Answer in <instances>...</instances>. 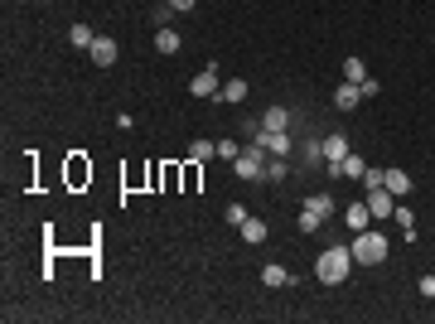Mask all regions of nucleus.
<instances>
[{"label":"nucleus","mask_w":435,"mask_h":324,"mask_svg":"<svg viewBox=\"0 0 435 324\" xmlns=\"http://www.w3.org/2000/svg\"><path fill=\"white\" fill-rule=\"evenodd\" d=\"M218 102H227V107L247 102V82H242V78H227L222 87H218Z\"/></svg>","instance_id":"9"},{"label":"nucleus","mask_w":435,"mask_h":324,"mask_svg":"<svg viewBox=\"0 0 435 324\" xmlns=\"http://www.w3.org/2000/svg\"><path fill=\"white\" fill-rule=\"evenodd\" d=\"M179 44H184V39H179V34H174L169 25H160V29H155V49H160L164 58H169V54H179Z\"/></svg>","instance_id":"12"},{"label":"nucleus","mask_w":435,"mask_h":324,"mask_svg":"<svg viewBox=\"0 0 435 324\" xmlns=\"http://www.w3.org/2000/svg\"><path fill=\"white\" fill-rule=\"evenodd\" d=\"M218 155H222V160H237L242 145H237V140H218Z\"/></svg>","instance_id":"23"},{"label":"nucleus","mask_w":435,"mask_h":324,"mask_svg":"<svg viewBox=\"0 0 435 324\" xmlns=\"http://www.w3.org/2000/svg\"><path fill=\"white\" fill-rule=\"evenodd\" d=\"M266 179H286V160H266Z\"/></svg>","instance_id":"27"},{"label":"nucleus","mask_w":435,"mask_h":324,"mask_svg":"<svg viewBox=\"0 0 435 324\" xmlns=\"http://www.w3.org/2000/svg\"><path fill=\"white\" fill-rule=\"evenodd\" d=\"M218 87H222V82H218V68H213V63H208L198 78H189V92H193V97H218Z\"/></svg>","instance_id":"7"},{"label":"nucleus","mask_w":435,"mask_h":324,"mask_svg":"<svg viewBox=\"0 0 435 324\" xmlns=\"http://www.w3.org/2000/svg\"><path fill=\"white\" fill-rule=\"evenodd\" d=\"M339 169H344L349 179H363V174H368V160H363V155H349V160L339 164Z\"/></svg>","instance_id":"21"},{"label":"nucleus","mask_w":435,"mask_h":324,"mask_svg":"<svg viewBox=\"0 0 435 324\" xmlns=\"http://www.w3.org/2000/svg\"><path fill=\"white\" fill-rule=\"evenodd\" d=\"M261 286H290V271L281 267V262H271V267H261Z\"/></svg>","instance_id":"16"},{"label":"nucleus","mask_w":435,"mask_h":324,"mask_svg":"<svg viewBox=\"0 0 435 324\" xmlns=\"http://www.w3.org/2000/svg\"><path fill=\"white\" fill-rule=\"evenodd\" d=\"M358 92H363V97H378L382 82H378V78H363V82H358Z\"/></svg>","instance_id":"26"},{"label":"nucleus","mask_w":435,"mask_h":324,"mask_svg":"<svg viewBox=\"0 0 435 324\" xmlns=\"http://www.w3.org/2000/svg\"><path fill=\"white\" fill-rule=\"evenodd\" d=\"M92 39H97V34H92L87 25H73V29H68V44H73V49H92Z\"/></svg>","instance_id":"19"},{"label":"nucleus","mask_w":435,"mask_h":324,"mask_svg":"<svg viewBox=\"0 0 435 324\" xmlns=\"http://www.w3.org/2000/svg\"><path fill=\"white\" fill-rule=\"evenodd\" d=\"M305 213L329 218V213H334V199H329V194H310V199H305Z\"/></svg>","instance_id":"15"},{"label":"nucleus","mask_w":435,"mask_h":324,"mask_svg":"<svg viewBox=\"0 0 435 324\" xmlns=\"http://www.w3.org/2000/svg\"><path fill=\"white\" fill-rule=\"evenodd\" d=\"M392 218H397V228H402V238H416V213H411L407 203H397V208H392Z\"/></svg>","instance_id":"17"},{"label":"nucleus","mask_w":435,"mask_h":324,"mask_svg":"<svg viewBox=\"0 0 435 324\" xmlns=\"http://www.w3.org/2000/svg\"><path fill=\"white\" fill-rule=\"evenodd\" d=\"M344 78H349V82H363V78H368L363 58H344Z\"/></svg>","instance_id":"22"},{"label":"nucleus","mask_w":435,"mask_h":324,"mask_svg":"<svg viewBox=\"0 0 435 324\" xmlns=\"http://www.w3.org/2000/svg\"><path fill=\"white\" fill-rule=\"evenodd\" d=\"M87 54H92V63H97V68H111V63H116V39H107V34H97Z\"/></svg>","instance_id":"8"},{"label":"nucleus","mask_w":435,"mask_h":324,"mask_svg":"<svg viewBox=\"0 0 435 324\" xmlns=\"http://www.w3.org/2000/svg\"><path fill=\"white\" fill-rule=\"evenodd\" d=\"M358 102H363V92H358V82H344V87L334 92V107H339V111H354Z\"/></svg>","instance_id":"11"},{"label":"nucleus","mask_w":435,"mask_h":324,"mask_svg":"<svg viewBox=\"0 0 435 324\" xmlns=\"http://www.w3.org/2000/svg\"><path fill=\"white\" fill-rule=\"evenodd\" d=\"M266 238H271V228H266V223H261V218H247L242 223V242H266Z\"/></svg>","instance_id":"13"},{"label":"nucleus","mask_w":435,"mask_h":324,"mask_svg":"<svg viewBox=\"0 0 435 324\" xmlns=\"http://www.w3.org/2000/svg\"><path fill=\"white\" fill-rule=\"evenodd\" d=\"M169 10H193V0H164Z\"/></svg>","instance_id":"29"},{"label":"nucleus","mask_w":435,"mask_h":324,"mask_svg":"<svg viewBox=\"0 0 435 324\" xmlns=\"http://www.w3.org/2000/svg\"><path fill=\"white\" fill-rule=\"evenodd\" d=\"M252 145H261V150L276 155V160L290 155V135H286V131H266V126H261V135H252Z\"/></svg>","instance_id":"4"},{"label":"nucleus","mask_w":435,"mask_h":324,"mask_svg":"<svg viewBox=\"0 0 435 324\" xmlns=\"http://www.w3.org/2000/svg\"><path fill=\"white\" fill-rule=\"evenodd\" d=\"M363 203H368V213H373V218H392V208H397V199L387 194V184L368 189V199H363Z\"/></svg>","instance_id":"6"},{"label":"nucleus","mask_w":435,"mask_h":324,"mask_svg":"<svg viewBox=\"0 0 435 324\" xmlns=\"http://www.w3.org/2000/svg\"><path fill=\"white\" fill-rule=\"evenodd\" d=\"M421 296L435 300V276H421Z\"/></svg>","instance_id":"28"},{"label":"nucleus","mask_w":435,"mask_h":324,"mask_svg":"<svg viewBox=\"0 0 435 324\" xmlns=\"http://www.w3.org/2000/svg\"><path fill=\"white\" fill-rule=\"evenodd\" d=\"M261 126H266V131H286V126H290V111L286 107H266L261 111Z\"/></svg>","instance_id":"14"},{"label":"nucleus","mask_w":435,"mask_h":324,"mask_svg":"<svg viewBox=\"0 0 435 324\" xmlns=\"http://www.w3.org/2000/svg\"><path fill=\"white\" fill-rule=\"evenodd\" d=\"M232 174H237V179H266V150H261V145L242 150V155L232 160Z\"/></svg>","instance_id":"3"},{"label":"nucleus","mask_w":435,"mask_h":324,"mask_svg":"<svg viewBox=\"0 0 435 324\" xmlns=\"http://www.w3.org/2000/svg\"><path fill=\"white\" fill-rule=\"evenodd\" d=\"M349 252H354L358 267H378V262H387V238H382V233H373V228H363V233H354Z\"/></svg>","instance_id":"2"},{"label":"nucleus","mask_w":435,"mask_h":324,"mask_svg":"<svg viewBox=\"0 0 435 324\" xmlns=\"http://www.w3.org/2000/svg\"><path fill=\"white\" fill-rule=\"evenodd\" d=\"M354 267H358V262H354L349 247H324L320 262H315V281H320V286H344Z\"/></svg>","instance_id":"1"},{"label":"nucleus","mask_w":435,"mask_h":324,"mask_svg":"<svg viewBox=\"0 0 435 324\" xmlns=\"http://www.w3.org/2000/svg\"><path fill=\"white\" fill-rule=\"evenodd\" d=\"M208 155H218V145H213V140H193V145H189V164H203Z\"/></svg>","instance_id":"20"},{"label":"nucleus","mask_w":435,"mask_h":324,"mask_svg":"<svg viewBox=\"0 0 435 324\" xmlns=\"http://www.w3.org/2000/svg\"><path fill=\"white\" fill-rule=\"evenodd\" d=\"M382 184H387V194H411V174L392 164V169H382Z\"/></svg>","instance_id":"10"},{"label":"nucleus","mask_w":435,"mask_h":324,"mask_svg":"<svg viewBox=\"0 0 435 324\" xmlns=\"http://www.w3.org/2000/svg\"><path fill=\"white\" fill-rule=\"evenodd\" d=\"M247 218H252V213H247L242 203H227V223H232V228H242Z\"/></svg>","instance_id":"24"},{"label":"nucleus","mask_w":435,"mask_h":324,"mask_svg":"<svg viewBox=\"0 0 435 324\" xmlns=\"http://www.w3.org/2000/svg\"><path fill=\"white\" fill-rule=\"evenodd\" d=\"M320 223H324V218H315V213H300V233H320Z\"/></svg>","instance_id":"25"},{"label":"nucleus","mask_w":435,"mask_h":324,"mask_svg":"<svg viewBox=\"0 0 435 324\" xmlns=\"http://www.w3.org/2000/svg\"><path fill=\"white\" fill-rule=\"evenodd\" d=\"M344 223H349V228H354V233H363V228H368V223H373V213H368V203H354V208H349V213H344Z\"/></svg>","instance_id":"18"},{"label":"nucleus","mask_w":435,"mask_h":324,"mask_svg":"<svg viewBox=\"0 0 435 324\" xmlns=\"http://www.w3.org/2000/svg\"><path fill=\"white\" fill-rule=\"evenodd\" d=\"M320 155H324L329 164H344L349 155H354V150H349V135H339V131L324 135V140H320Z\"/></svg>","instance_id":"5"}]
</instances>
